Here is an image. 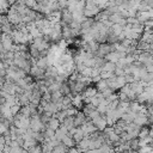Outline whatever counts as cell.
<instances>
[{"mask_svg":"<svg viewBox=\"0 0 153 153\" xmlns=\"http://www.w3.org/2000/svg\"><path fill=\"white\" fill-rule=\"evenodd\" d=\"M149 53H151V55H152V57H153V50H151Z\"/></svg>","mask_w":153,"mask_h":153,"instance_id":"obj_30","label":"cell"},{"mask_svg":"<svg viewBox=\"0 0 153 153\" xmlns=\"http://www.w3.org/2000/svg\"><path fill=\"white\" fill-rule=\"evenodd\" d=\"M108 80V84H109V87L114 91V92H116V91H118L120 90V87H118V84H117V79H116V75H114V76H111V78H109V79H106Z\"/></svg>","mask_w":153,"mask_h":153,"instance_id":"obj_12","label":"cell"},{"mask_svg":"<svg viewBox=\"0 0 153 153\" xmlns=\"http://www.w3.org/2000/svg\"><path fill=\"white\" fill-rule=\"evenodd\" d=\"M60 126H61V121H60L57 117H55V116H53V117L49 120V122L47 123V127L50 128V129H53V130H56Z\"/></svg>","mask_w":153,"mask_h":153,"instance_id":"obj_9","label":"cell"},{"mask_svg":"<svg viewBox=\"0 0 153 153\" xmlns=\"http://www.w3.org/2000/svg\"><path fill=\"white\" fill-rule=\"evenodd\" d=\"M84 137H85V133H84V130L81 129V127H76V130H75V133L73 134V139H74V141L78 143V142H80Z\"/></svg>","mask_w":153,"mask_h":153,"instance_id":"obj_11","label":"cell"},{"mask_svg":"<svg viewBox=\"0 0 153 153\" xmlns=\"http://www.w3.org/2000/svg\"><path fill=\"white\" fill-rule=\"evenodd\" d=\"M128 142H129L130 149H136V151H139V149L141 148V146H140V140H139V137H135V139H133V140H130V141H128Z\"/></svg>","mask_w":153,"mask_h":153,"instance_id":"obj_19","label":"cell"},{"mask_svg":"<svg viewBox=\"0 0 153 153\" xmlns=\"http://www.w3.org/2000/svg\"><path fill=\"white\" fill-rule=\"evenodd\" d=\"M60 92L63 94V96H68V94H72L71 93V87L68 85V80L66 82H62L61 84V87H60Z\"/></svg>","mask_w":153,"mask_h":153,"instance_id":"obj_18","label":"cell"},{"mask_svg":"<svg viewBox=\"0 0 153 153\" xmlns=\"http://www.w3.org/2000/svg\"><path fill=\"white\" fill-rule=\"evenodd\" d=\"M117 68L116 63L115 62H111V61H106L105 65L102 67V71H105V72H115V69Z\"/></svg>","mask_w":153,"mask_h":153,"instance_id":"obj_14","label":"cell"},{"mask_svg":"<svg viewBox=\"0 0 153 153\" xmlns=\"http://www.w3.org/2000/svg\"><path fill=\"white\" fill-rule=\"evenodd\" d=\"M62 142H63L68 148H71V147H75V146H76V142H75L74 139H73L72 136H69V135H66V136L63 137Z\"/></svg>","mask_w":153,"mask_h":153,"instance_id":"obj_16","label":"cell"},{"mask_svg":"<svg viewBox=\"0 0 153 153\" xmlns=\"http://www.w3.org/2000/svg\"><path fill=\"white\" fill-rule=\"evenodd\" d=\"M81 129L84 130V133H85V137H88L90 136V134H92V133H94V131H97L98 129H97V127L94 126V123L91 121V120H88V121H86L82 126H81Z\"/></svg>","mask_w":153,"mask_h":153,"instance_id":"obj_5","label":"cell"},{"mask_svg":"<svg viewBox=\"0 0 153 153\" xmlns=\"http://www.w3.org/2000/svg\"><path fill=\"white\" fill-rule=\"evenodd\" d=\"M149 136L153 139V123L149 124Z\"/></svg>","mask_w":153,"mask_h":153,"instance_id":"obj_26","label":"cell"},{"mask_svg":"<svg viewBox=\"0 0 153 153\" xmlns=\"http://www.w3.org/2000/svg\"><path fill=\"white\" fill-rule=\"evenodd\" d=\"M86 121H88V117L85 115V112L82 110H79L76 112V115L74 116V124H75V127H81Z\"/></svg>","mask_w":153,"mask_h":153,"instance_id":"obj_6","label":"cell"},{"mask_svg":"<svg viewBox=\"0 0 153 153\" xmlns=\"http://www.w3.org/2000/svg\"><path fill=\"white\" fill-rule=\"evenodd\" d=\"M63 94L60 92V91H57V92H53L51 93V102H54V103H62V100H63Z\"/></svg>","mask_w":153,"mask_h":153,"instance_id":"obj_15","label":"cell"},{"mask_svg":"<svg viewBox=\"0 0 153 153\" xmlns=\"http://www.w3.org/2000/svg\"><path fill=\"white\" fill-rule=\"evenodd\" d=\"M60 87H61V84L60 82H51L50 85H48V91L50 93L57 92V91H60Z\"/></svg>","mask_w":153,"mask_h":153,"instance_id":"obj_20","label":"cell"},{"mask_svg":"<svg viewBox=\"0 0 153 153\" xmlns=\"http://www.w3.org/2000/svg\"><path fill=\"white\" fill-rule=\"evenodd\" d=\"M30 128L33 131H44L47 129V126L42 122L39 114L31 116V123H30Z\"/></svg>","mask_w":153,"mask_h":153,"instance_id":"obj_2","label":"cell"},{"mask_svg":"<svg viewBox=\"0 0 153 153\" xmlns=\"http://www.w3.org/2000/svg\"><path fill=\"white\" fill-rule=\"evenodd\" d=\"M148 13H149V17H151V18H153V7L148 11Z\"/></svg>","mask_w":153,"mask_h":153,"instance_id":"obj_29","label":"cell"},{"mask_svg":"<svg viewBox=\"0 0 153 153\" xmlns=\"http://www.w3.org/2000/svg\"><path fill=\"white\" fill-rule=\"evenodd\" d=\"M86 153H99V151L98 149H87Z\"/></svg>","mask_w":153,"mask_h":153,"instance_id":"obj_27","label":"cell"},{"mask_svg":"<svg viewBox=\"0 0 153 153\" xmlns=\"http://www.w3.org/2000/svg\"><path fill=\"white\" fill-rule=\"evenodd\" d=\"M115 75H117V76H120V75H126V69L117 67V68L115 69Z\"/></svg>","mask_w":153,"mask_h":153,"instance_id":"obj_23","label":"cell"},{"mask_svg":"<svg viewBox=\"0 0 153 153\" xmlns=\"http://www.w3.org/2000/svg\"><path fill=\"white\" fill-rule=\"evenodd\" d=\"M147 137H149V126H142L139 133V139L145 140Z\"/></svg>","mask_w":153,"mask_h":153,"instance_id":"obj_13","label":"cell"},{"mask_svg":"<svg viewBox=\"0 0 153 153\" xmlns=\"http://www.w3.org/2000/svg\"><path fill=\"white\" fill-rule=\"evenodd\" d=\"M130 86H131L133 91H134L136 94L142 93V92L145 91V88H146V85H145L142 81H134V82L130 84Z\"/></svg>","mask_w":153,"mask_h":153,"instance_id":"obj_7","label":"cell"},{"mask_svg":"<svg viewBox=\"0 0 153 153\" xmlns=\"http://www.w3.org/2000/svg\"><path fill=\"white\" fill-rule=\"evenodd\" d=\"M109 102H114V100H116V99H118V93H116V92H114V93H111L108 98H106Z\"/></svg>","mask_w":153,"mask_h":153,"instance_id":"obj_24","label":"cell"},{"mask_svg":"<svg viewBox=\"0 0 153 153\" xmlns=\"http://www.w3.org/2000/svg\"><path fill=\"white\" fill-rule=\"evenodd\" d=\"M114 75H115V72H105V71H102L100 72L102 79H109V78H111Z\"/></svg>","mask_w":153,"mask_h":153,"instance_id":"obj_21","label":"cell"},{"mask_svg":"<svg viewBox=\"0 0 153 153\" xmlns=\"http://www.w3.org/2000/svg\"><path fill=\"white\" fill-rule=\"evenodd\" d=\"M68 153H81V152H80V149L75 146V147H71V148L68 149Z\"/></svg>","mask_w":153,"mask_h":153,"instance_id":"obj_25","label":"cell"},{"mask_svg":"<svg viewBox=\"0 0 153 153\" xmlns=\"http://www.w3.org/2000/svg\"><path fill=\"white\" fill-rule=\"evenodd\" d=\"M92 1H94V2H97V1H98V0H92Z\"/></svg>","mask_w":153,"mask_h":153,"instance_id":"obj_31","label":"cell"},{"mask_svg":"<svg viewBox=\"0 0 153 153\" xmlns=\"http://www.w3.org/2000/svg\"><path fill=\"white\" fill-rule=\"evenodd\" d=\"M96 87H97L98 92H104L105 90L110 88V87H109V84H108V80H106V79H100L98 82H96Z\"/></svg>","mask_w":153,"mask_h":153,"instance_id":"obj_10","label":"cell"},{"mask_svg":"<svg viewBox=\"0 0 153 153\" xmlns=\"http://www.w3.org/2000/svg\"><path fill=\"white\" fill-rule=\"evenodd\" d=\"M92 122L94 123V126L97 127V129L98 130H100V131H104V129L108 127V121H106V117H105V114L104 115H99V116H97L96 118H93L92 120Z\"/></svg>","mask_w":153,"mask_h":153,"instance_id":"obj_3","label":"cell"},{"mask_svg":"<svg viewBox=\"0 0 153 153\" xmlns=\"http://www.w3.org/2000/svg\"><path fill=\"white\" fill-rule=\"evenodd\" d=\"M73 14L68 8L61 10V24L62 25H71L73 22Z\"/></svg>","mask_w":153,"mask_h":153,"instance_id":"obj_4","label":"cell"},{"mask_svg":"<svg viewBox=\"0 0 153 153\" xmlns=\"http://www.w3.org/2000/svg\"><path fill=\"white\" fill-rule=\"evenodd\" d=\"M59 5H60V8L61 10H65V8H68V0H57Z\"/></svg>","mask_w":153,"mask_h":153,"instance_id":"obj_22","label":"cell"},{"mask_svg":"<svg viewBox=\"0 0 153 153\" xmlns=\"http://www.w3.org/2000/svg\"><path fill=\"white\" fill-rule=\"evenodd\" d=\"M100 11H103V10L99 7V5H98L97 2H94V1H92V0H91V1H86L85 10H84L85 17H87V18H96L97 14H98Z\"/></svg>","mask_w":153,"mask_h":153,"instance_id":"obj_1","label":"cell"},{"mask_svg":"<svg viewBox=\"0 0 153 153\" xmlns=\"http://www.w3.org/2000/svg\"><path fill=\"white\" fill-rule=\"evenodd\" d=\"M76 147L80 149V152H86L90 149V137H84L80 142L76 143Z\"/></svg>","mask_w":153,"mask_h":153,"instance_id":"obj_8","label":"cell"},{"mask_svg":"<svg viewBox=\"0 0 153 153\" xmlns=\"http://www.w3.org/2000/svg\"><path fill=\"white\" fill-rule=\"evenodd\" d=\"M129 153H141V152L136 151V149H129Z\"/></svg>","mask_w":153,"mask_h":153,"instance_id":"obj_28","label":"cell"},{"mask_svg":"<svg viewBox=\"0 0 153 153\" xmlns=\"http://www.w3.org/2000/svg\"><path fill=\"white\" fill-rule=\"evenodd\" d=\"M62 123H63V124H65L69 130H71V129H73V128L75 127V124H74V116H67Z\"/></svg>","mask_w":153,"mask_h":153,"instance_id":"obj_17","label":"cell"}]
</instances>
